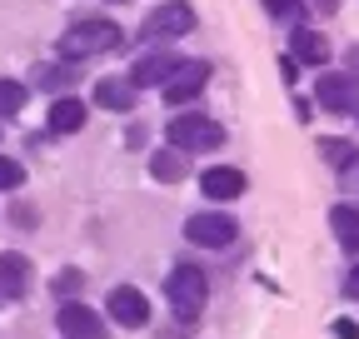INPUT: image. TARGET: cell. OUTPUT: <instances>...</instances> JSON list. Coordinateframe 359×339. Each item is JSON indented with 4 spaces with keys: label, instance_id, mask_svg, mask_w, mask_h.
<instances>
[{
    "label": "cell",
    "instance_id": "6da1fadb",
    "mask_svg": "<svg viewBox=\"0 0 359 339\" xmlns=\"http://www.w3.org/2000/svg\"><path fill=\"white\" fill-rule=\"evenodd\" d=\"M120 25L115 20H80V25H70L65 35H60V46H55V55H65V60H90V55H110V50H120Z\"/></svg>",
    "mask_w": 359,
    "mask_h": 339
},
{
    "label": "cell",
    "instance_id": "7a4b0ae2",
    "mask_svg": "<svg viewBox=\"0 0 359 339\" xmlns=\"http://www.w3.org/2000/svg\"><path fill=\"white\" fill-rule=\"evenodd\" d=\"M165 300H170L175 319H195V314L205 310V300H210V279H205V270H195V265H175L170 279H165Z\"/></svg>",
    "mask_w": 359,
    "mask_h": 339
},
{
    "label": "cell",
    "instance_id": "3957f363",
    "mask_svg": "<svg viewBox=\"0 0 359 339\" xmlns=\"http://www.w3.org/2000/svg\"><path fill=\"white\" fill-rule=\"evenodd\" d=\"M190 30H195V11L185 6V0H165V6H155L140 20V40H150V46H160V40H180Z\"/></svg>",
    "mask_w": 359,
    "mask_h": 339
},
{
    "label": "cell",
    "instance_id": "277c9868",
    "mask_svg": "<svg viewBox=\"0 0 359 339\" xmlns=\"http://www.w3.org/2000/svg\"><path fill=\"white\" fill-rule=\"evenodd\" d=\"M219 140H224V130H219L215 120H205V115H175V120H170V145L185 150V155L215 150Z\"/></svg>",
    "mask_w": 359,
    "mask_h": 339
},
{
    "label": "cell",
    "instance_id": "5b68a950",
    "mask_svg": "<svg viewBox=\"0 0 359 339\" xmlns=\"http://www.w3.org/2000/svg\"><path fill=\"white\" fill-rule=\"evenodd\" d=\"M235 235H240V225H235V215H224V209H200V215L185 220V240L205 244V249H224Z\"/></svg>",
    "mask_w": 359,
    "mask_h": 339
},
{
    "label": "cell",
    "instance_id": "8992f818",
    "mask_svg": "<svg viewBox=\"0 0 359 339\" xmlns=\"http://www.w3.org/2000/svg\"><path fill=\"white\" fill-rule=\"evenodd\" d=\"M205 85H210V65H205V60H180V70L160 85V95H165V105H175V110H180L185 100H195Z\"/></svg>",
    "mask_w": 359,
    "mask_h": 339
},
{
    "label": "cell",
    "instance_id": "52a82bcc",
    "mask_svg": "<svg viewBox=\"0 0 359 339\" xmlns=\"http://www.w3.org/2000/svg\"><path fill=\"white\" fill-rule=\"evenodd\" d=\"M314 100H320V110H330V115H354L359 110V80L354 75H320Z\"/></svg>",
    "mask_w": 359,
    "mask_h": 339
},
{
    "label": "cell",
    "instance_id": "ba28073f",
    "mask_svg": "<svg viewBox=\"0 0 359 339\" xmlns=\"http://www.w3.org/2000/svg\"><path fill=\"white\" fill-rule=\"evenodd\" d=\"M55 329H60V339H110L105 324H100V314L90 305H75V300H65L55 310Z\"/></svg>",
    "mask_w": 359,
    "mask_h": 339
},
{
    "label": "cell",
    "instance_id": "9c48e42d",
    "mask_svg": "<svg viewBox=\"0 0 359 339\" xmlns=\"http://www.w3.org/2000/svg\"><path fill=\"white\" fill-rule=\"evenodd\" d=\"M175 70H180V55H175V50H150V55L135 60L130 85H135V90H155V85H165Z\"/></svg>",
    "mask_w": 359,
    "mask_h": 339
},
{
    "label": "cell",
    "instance_id": "30bf717a",
    "mask_svg": "<svg viewBox=\"0 0 359 339\" xmlns=\"http://www.w3.org/2000/svg\"><path fill=\"white\" fill-rule=\"evenodd\" d=\"M105 310H110V319H115V324H125V329H140V324L150 319V300H145L140 289H130V284L110 289V300H105Z\"/></svg>",
    "mask_w": 359,
    "mask_h": 339
},
{
    "label": "cell",
    "instance_id": "8fae6325",
    "mask_svg": "<svg viewBox=\"0 0 359 339\" xmlns=\"http://www.w3.org/2000/svg\"><path fill=\"white\" fill-rule=\"evenodd\" d=\"M200 190H205V200H215V205L240 200V195H245V170H235V165H215V170H205V175H200Z\"/></svg>",
    "mask_w": 359,
    "mask_h": 339
},
{
    "label": "cell",
    "instance_id": "7c38bea8",
    "mask_svg": "<svg viewBox=\"0 0 359 339\" xmlns=\"http://www.w3.org/2000/svg\"><path fill=\"white\" fill-rule=\"evenodd\" d=\"M30 279H35V270L25 254H0V300H25Z\"/></svg>",
    "mask_w": 359,
    "mask_h": 339
},
{
    "label": "cell",
    "instance_id": "4fadbf2b",
    "mask_svg": "<svg viewBox=\"0 0 359 339\" xmlns=\"http://www.w3.org/2000/svg\"><path fill=\"white\" fill-rule=\"evenodd\" d=\"M150 175H155L160 185H180V180L190 175V155H185V150H175V145L155 150V155H150Z\"/></svg>",
    "mask_w": 359,
    "mask_h": 339
},
{
    "label": "cell",
    "instance_id": "5bb4252c",
    "mask_svg": "<svg viewBox=\"0 0 359 339\" xmlns=\"http://www.w3.org/2000/svg\"><path fill=\"white\" fill-rule=\"evenodd\" d=\"M290 50H294L299 65H325V60H330V40H325L320 30H309V25H294Z\"/></svg>",
    "mask_w": 359,
    "mask_h": 339
},
{
    "label": "cell",
    "instance_id": "9a60e30c",
    "mask_svg": "<svg viewBox=\"0 0 359 339\" xmlns=\"http://www.w3.org/2000/svg\"><path fill=\"white\" fill-rule=\"evenodd\" d=\"M95 105H100V110H115V115L135 110V85H130V80H100V85H95Z\"/></svg>",
    "mask_w": 359,
    "mask_h": 339
},
{
    "label": "cell",
    "instance_id": "2e32d148",
    "mask_svg": "<svg viewBox=\"0 0 359 339\" xmlns=\"http://www.w3.org/2000/svg\"><path fill=\"white\" fill-rule=\"evenodd\" d=\"M80 125H85V105H80L75 95H60V100L50 105V130H55V135H75Z\"/></svg>",
    "mask_w": 359,
    "mask_h": 339
},
{
    "label": "cell",
    "instance_id": "e0dca14e",
    "mask_svg": "<svg viewBox=\"0 0 359 339\" xmlns=\"http://www.w3.org/2000/svg\"><path fill=\"white\" fill-rule=\"evenodd\" d=\"M330 230L339 235L344 249H359V205H334L330 209Z\"/></svg>",
    "mask_w": 359,
    "mask_h": 339
},
{
    "label": "cell",
    "instance_id": "ac0fdd59",
    "mask_svg": "<svg viewBox=\"0 0 359 339\" xmlns=\"http://www.w3.org/2000/svg\"><path fill=\"white\" fill-rule=\"evenodd\" d=\"M25 85L20 80H6V75H0V120H6V115H20L25 110Z\"/></svg>",
    "mask_w": 359,
    "mask_h": 339
},
{
    "label": "cell",
    "instance_id": "d6986e66",
    "mask_svg": "<svg viewBox=\"0 0 359 339\" xmlns=\"http://www.w3.org/2000/svg\"><path fill=\"white\" fill-rule=\"evenodd\" d=\"M75 60H65V65H40L35 70V85H50V90H65V85H75Z\"/></svg>",
    "mask_w": 359,
    "mask_h": 339
},
{
    "label": "cell",
    "instance_id": "ffe728a7",
    "mask_svg": "<svg viewBox=\"0 0 359 339\" xmlns=\"http://www.w3.org/2000/svg\"><path fill=\"white\" fill-rule=\"evenodd\" d=\"M264 11L275 20H299L304 15V0H264Z\"/></svg>",
    "mask_w": 359,
    "mask_h": 339
},
{
    "label": "cell",
    "instance_id": "44dd1931",
    "mask_svg": "<svg viewBox=\"0 0 359 339\" xmlns=\"http://www.w3.org/2000/svg\"><path fill=\"white\" fill-rule=\"evenodd\" d=\"M20 180H25V170H20L15 160L0 155V190H20Z\"/></svg>",
    "mask_w": 359,
    "mask_h": 339
},
{
    "label": "cell",
    "instance_id": "7402d4cb",
    "mask_svg": "<svg viewBox=\"0 0 359 339\" xmlns=\"http://www.w3.org/2000/svg\"><path fill=\"white\" fill-rule=\"evenodd\" d=\"M50 289H55V300H60V294H65V300H70V294L80 289V270H60V275L50 279Z\"/></svg>",
    "mask_w": 359,
    "mask_h": 339
},
{
    "label": "cell",
    "instance_id": "603a6c76",
    "mask_svg": "<svg viewBox=\"0 0 359 339\" xmlns=\"http://www.w3.org/2000/svg\"><path fill=\"white\" fill-rule=\"evenodd\" d=\"M330 329H334V334H339V339H359V324H354V319H334V324H330Z\"/></svg>",
    "mask_w": 359,
    "mask_h": 339
},
{
    "label": "cell",
    "instance_id": "cb8c5ba5",
    "mask_svg": "<svg viewBox=\"0 0 359 339\" xmlns=\"http://www.w3.org/2000/svg\"><path fill=\"white\" fill-rule=\"evenodd\" d=\"M344 294H349V300H359V265L349 270V279H344Z\"/></svg>",
    "mask_w": 359,
    "mask_h": 339
},
{
    "label": "cell",
    "instance_id": "d4e9b609",
    "mask_svg": "<svg viewBox=\"0 0 359 339\" xmlns=\"http://www.w3.org/2000/svg\"><path fill=\"white\" fill-rule=\"evenodd\" d=\"M354 120H359V110H354Z\"/></svg>",
    "mask_w": 359,
    "mask_h": 339
}]
</instances>
